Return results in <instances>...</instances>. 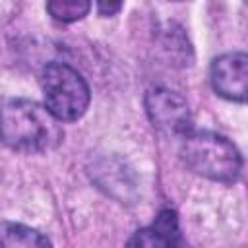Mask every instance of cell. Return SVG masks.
I'll use <instances>...</instances> for the list:
<instances>
[{
  "mask_svg": "<svg viewBox=\"0 0 248 248\" xmlns=\"http://www.w3.org/2000/svg\"><path fill=\"white\" fill-rule=\"evenodd\" d=\"M145 110L151 124L167 136H186L192 128V114L186 99L169 87L149 89L145 95Z\"/></svg>",
  "mask_w": 248,
  "mask_h": 248,
  "instance_id": "277c9868",
  "label": "cell"
},
{
  "mask_svg": "<svg viewBox=\"0 0 248 248\" xmlns=\"http://www.w3.org/2000/svg\"><path fill=\"white\" fill-rule=\"evenodd\" d=\"M0 248H52L50 240L21 223L2 221L0 223Z\"/></svg>",
  "mask_w": 248,
  "mask_h": 248,
  "instance_id": "ba28073f",
  "label": "cell"
},
{
  "mask_svg": "<svg viewBox=\"0 0 248 248\" xmlns=\"http://www.w3.org/2000/svg\"><path fill=\"white\" fill-rule=\"evenodd\" d=\"M211 85L223 99L244 103L248 79V56L244 52H225L217 56L209 70Z\"/></svg>",
  "mask_w": 248,
  "mask_h": 248,
  "instance_id": "8992f818",
  "label": "cell"
},
{
  "mask_svg": "<svg viewBox=\"0 0 248 248\" xmlns=\"http://www.w3.org/2000/svg\"><path fill=\"white\" fill-rule=\"evenodd\" d=\"M124 248H186L176 213L163 209L151 225L136 231Z\"/></svg>",
  "mask_w": 248,
  "mask_h": 248,
  "instance_id": "52a82bcc",
  "label": "cell"
},
{
  "mask_svg": "<svg viewBox=\"0 0 248 248\" xmlns=\"http://www.w3.org/2000/svg\"><path fill=\"white\" fill-rule=\"evenodd\" d=\"M0 140L17 151L41 153L62 141V128L46 107L29 99L0 103Z\"/></svg>",
  "mask_w": 248,
  "mask_h": 248,
  "instance_id": "6da1fadb",
  "label": "cell"
},
{
  "mask_svg": "<svg viewBox=\"0 0 248 248\" xmlns=\"http://www.w3.org/2000/svg\"><path fill=\"white\" fill-rule=\"evenodd\" d=\"M97 10H99L101 16H112V14H116V12L122 10V4L120 2H112V4L110 2L108 4L107 2H99L97 4Z\"/></svg>",
  "mask_w": 248,
  "mask_h": 248,
  "instance_id": "30bf717a",
  "label": "cell"
},
{
  "mask_svg": "<svg viewBox=\"0 0 248 248\" xmlns=\"http://www.w3.org/2000/svg\"><path fill=\"white\" fill-rule=\"evenodd\" d=\"M89 10H91V4L85 0H54L46 4V12L62 23L78 21L83 16H87Z\"/></svg>",
  "mask_w": 248,
  "mask_h": 248,
  "instance_id": "9c48e42d",
  "label": "cell"
},
{
  "mask_svg": "<svg viewBox=\"0 0 248 248\" xmlns=\"http://www.w3.org/2000/svg\"><path fill=\"white\" fill-rule=\"evenodd\" d=\"M180 155L190 170L215 182H234L242 170L240 151L215 132H188L182 136Z\"/></svg>",
  "mask_w": 248,
  "mask_h": 248,
  "instance_id": "7a4b0ae2",
  "label": "cell"
},
{
  "mask_svg": "<svg viewBox=\"0 0 248 248\" xmlns=\"http://www.w3.org/2000/svg\"><path fill=\"white\" fill-rule=\"evenodd\" d=\"M89 174L91 180L110 198L118 200L120 203H134L138 196L136 178L130 167L116 155L95 157L89 165Z\"/></svg>",
  "mask_w": 248,
  "mask_h": 248,
  "instance_id": "5b68a950",
  "label": "cell"
},
{
  "mask_svg": "<svg viewBox=\"0 0 248 248\" xmlns=\"http://www.w3.org/2000/svg\"><path fill=\"white\" fill-rule=\"evenodd\" d=\"M41 89L46 110L58 122H74L81 118L89 107V85L70 64L48 62L41 72Z\"/></svg>",
  "mask_w": 248,
  "mask_h": 248,
  "instance_id": "3957f363",
  "label": "cell"
}]
</instances>
